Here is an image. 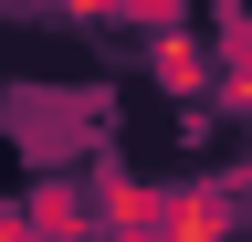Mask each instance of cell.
Here are the masks:
<instances>
[{
    "mask_svg": "<svg viewBox=\"0 0 252 242\" xmlns=\"http://www.w3.org/2000/svg\"><path fill=\"white\" fill-rule=\"evenodd\" d=\"M242 179H200V190H179V210H168V232H158V242H231L242 232Z\"/></svg>",
    "mask_w": 252,
    "mask_h": 242,
    "instance_id": "4",
    "label": "cell"
},
{
    "mask_svg": "<svg viewBox=\"0 0 252 242\" xmlns=\"http://www.w3.org/2000/svg\"><path fill=\"white\" fill-rule=\"evenodd\" d=\"M11 11H53V0H0V21H11Z\"/></svg>",
    "mask_w": 252,
    "mask_h": 242,
    "instance_id": "7",
    "label": "cell"
},
{
    "mask_svg": "<svg viewBox=\"0 0 252 242\" xmlns=\"http://www.w3.org/2000/svg\"><path fill=\"white\" fill-rule=\"evenodd\" d=\"M0 116H11V137H21L32 169H74L84 147H105V95L94 84H11Z\"/></svg>",
    "mask_w": 252,
    "mask_h": 242,
    "instance_id": "1",
    "label": "cell"
},
{
    "mask_svg": "<svg viewBox=\"0 0 252 242\" xmlns=\"http://www.w3.org/2000/svg\"><path fill=\"white\" fill-rule=\"evenodd\" d=\"M147 74L168 84V95H200V84H210V64H200V42H189V32H158V42H147Z\"/></svg>",
    "mask_w": 252,
    "mask_h": 242,
    "instance_id": "5",
    "label": "cell"
},
{
    "mask_svg": "<svg viewBox=\"0 0 252 242\" xmlns=\"http://www.w3.org/2000/svg\"><path fill=\"white\" fill-rule=\"evenodd\" d=\"M0 242H105L94 232V190H74L63 169H42L11 210H0Z\"/></svg>",
    "mask_w": 252,
    "mask_h": 242,
    "instance_id": "2",
    "label": "cell"
},
{
    "mask_svg": "<svg viewBox=\"0 0 252 242\" xmlns=\"http://www.w3.org/2000/svg\"><path fill=\"white\" fill-rule=\"evenodd\" d=\"M168 210H179V190L126 179V169H94V232H105V242H158Z\"/></svg>",
    "mask_w": 252,
    "mask_h": 242,
    "instance_id": "3",
    "label": "cell"
},
{
    "mask_svg": "<svg viewBox=\"0 0 252 242\" xmlns=\"http://www.w3.org/2000/svg\"><path fill=\"white\" fill-rule=\"evenodd\" d=\"M116 21H137V32H179L189 0H116Z\"/></svg>",
    "mask_w": 252,
    "mask_h": 242,
    "instance_id": "6",
    "label": "cell"
}]
</instances>
